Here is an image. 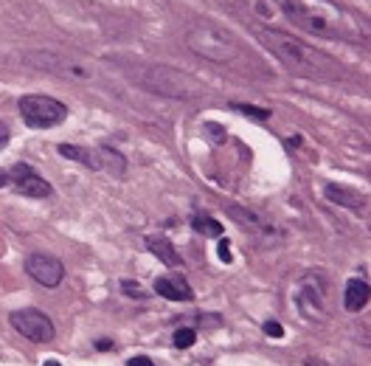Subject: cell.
I'll list each match as a JSON object with an SVG mask.
<instances>
[{"label":"cell","instance_id":"5","mask_svg":"<svg viewBox=\"0 0 371 366\" xmlns=\"http://www.w3.org/2000/svg\"><path fill=\"white\" fill-rule=\"evenodd\" d=\"M141 85L161 93V96H194L197 90V82L189 79L186 74L180 71H172V68H149L144 76H141Z\"/></svg>","mask_w":371,"mask_h":366},{"label":"cell","instance_id":"18","mask_svg":"<svg viewBox=\"0 0 371 366\" xmlns=\"http://www.w3.org/2000/svg\"><path fill=\"white\" fill-rule=\"evenodd\" d=\"M234 110L248 113V116H253V119H259V122H268V119H270V110H264V108H250V104H234Z\"/></svg>","mask_w":371,"mask_h":366},{"label":"cell","instance_id":"24","mask_svg":"<svg viewBox=\"0 0 371 366\" xmlns=\"http://www.w3.org/2000/svg\"><path fill=\"white\" fill-rule=\"evenodd\" d=\"M42 366H62V363H57V360H45Z\"/></svg>","mask_w":371,"mask_h":366},{"label":"cell","instance_id":"4","mask_svg":"<svg viewBox=\"0 0 371 366\" xmlns=\"http://www.w3.org/2000/svg\"><path fill=\"white\" fill-rule=\"evenodd\" d=\"M20 116L28 127L34 130H51L68 119V104H62L54 96H42V93H28L17 101Z\"/></svg>","mask_w":371,"mask_h":366},{"label":"cell","instance_id":"11","mask_svg":"<svg viewBox=\"0 0 371 366\" xmlns=\"http://www.w3.org/2000/svg\"><path fill=\"white\" fill-rule=\"evenodd\" d=\"M368 282L365 279H349L346 282V290H343V307L349 313H360L365 304H368Z\"/></svg>","mask_w":371,"mask_h":366},{"label":"cell","instance_id":"15","mask_svg":"<svg viewBox=\"0 0 371 366\" xmlns=\"http://www.w3.org/2000/svg\"><path fill=\"white\" fill-rule=\"evenodd\" d=\"M191 226H194V231H197V234H202V237H223V223H220V220H214V217L197 215V217L191 220Z\"/></svg>","mask_w":371,"mask_h":366},{"label":"cell","instance_id":"7","mask_svg":"<svg viewBox=\"0 0 371 366\" xmlns=\"http://www.w3.org/2000/svg\"><path fill=\"white\" fill-rule=\"evenodd\" d=\"M12 183H15V192L26 194V197H48L51 194V183L45 178H40L28 164H15L12 169L0 172V189L12 186Z\"/></svg>","mask_w":371,"mask_h":366},{"label":"cell","instance_id":"20","mask_svg":"<svg viewBox=\"0 0 371 366\" xmlns=\"http://www.w3.org/2000/svg\"><path fill=\"white\" fill-rule=\"evenodd\" d=\"M121 288H124V293H130L132 299H146V293H144V288H141V285H135V282H124Z\"/></svg>","mask_w":371,"mask_h":366},{"label":"cell","instance_id":"6","mask_svg":"<svg viewBox=\"0 0 371 366\" xmlns=\"http://www.w3.org/2000/svg\"><path fill=\"white\" fill-rule=\"evenodd\" d=\"M12 327L28 338V341H37V344H48L54 341V324H51V319L45 316V313L34 310V307H23V310H15L12 313Z\"/></svg>","mask_w":371,"mask_h":366},{"label":"cell","instance_id":"17","mask_svg":"<svg viewBox=\"0 0 371 366\" xmlns=\"http://www.w3.org/2000/svg\"><path fill=\"white\" fill-rule=\"evenodd\" d=\"M194 341H197V333H194V330H189V327H183V330H178V333H175V341H172V344H175L178 349H189Z\"/></svg>","mask_w":371,"mask_h":366},{"label":"cell","instance_id":"9","mask_svg":"<svg viewBox=\"0 0 371 366\" xmlns=\"http://www.w3.org/2000/svg\"><path fill=\"white\" fill-rule=\"evenodd\" d=\"M23 63H26V65H34V68H40V71H60V68H68L65 74H74V76H79V79H90V68L76 65V63H71V60H62V57H57V54H48V51H28V54L23 57Z\"/></svg>","mask_w":371,"mask_h":366},{"label":"cell","instance_id":"10","mask_svg":"<svg viewBox=\"0 0 371 366\" xmlns=\"http://www.w3.org/2000/svg\"><path fill=\"white\" fill-rule=\"evenodd\" d=\"M155 293L169 299V301H191L194 299V290L186 285L183 276H161V279H155Z\"/></svg>","mask_w":371,"mask_h":366},{"label":"cell","instance_id":"19","mask_svg":"<svg viewBox=\"0 0 371 366\" xmlns=\"http://www.w3.org/2000/svg\"><path fill=\"white\" fill-rule=\"evenodd\" d=\"M264 333H268L270 338H282L284 335V327L279 324V322H264V327H261Z\"/></svg>","mask_w":371,"mask_h":366},{"label":"cell","instance_id":"23","mask_svg":"<svg viewBox=\"0 0 371 366\" xmlns=\"http://www.w3.org/2000/svg\"><path fill=\"white\" fill-rule=\"evenodd\" d=\"M96 349H101V352H107V349H113V341H107V338H101V341H96Z\"/></svg>","mask_w":371,"mask_h":366},{"label":"cell","instance_id":"14","mask_svg":"<svg viewBox=\"0 0 371 366\" xmlns=\"http://www.w3.org/2000/svg\"><path fill=\"white\" fill-rule=\"evenodd\" d=\"M60 155L65 158L87 167V169H101V161H98V149H85V147H74V144H62L60 147Z\"/></svg>","mask_w":371,"mask_h":366},{"label":"cell","instance_id":"1","mask_svg":"<svg viewBox=\"0 0 371 366\" xmlns=\"http://www.w3.org/2000/svg\"><path fill=\"white\" fill-rule=\"evenodd\" d=\"M279 6L287 15V20H293V26L309 34L329 40L349 34V20L332 0H279Z\"/></svg>","mask_w":371,"mask_h":366},{"label":"cell","instance_id":"21","mask_svg":"<svg viewBox=\"0 0 371 366\" xmlns=\"http://www.w3.org/2000/svg\"><path fill=\"white\" fill-rule=\"evenodd\" d=\"M220 259H223V263H231V242L228 240H220Z\"/></svg>","mask_w":371,"mask_h":366},{"label":"cell","instance_id":"13","mask_svg":"<svg viewBox=\"0 0 371 366\" xmlns=\"http://www.w3.org/2000/svg\"><path fill=\"white\" fill-rule=\"evenodd\" d=\"M146 248L161 259L164 265H169V268H178V265H183V259H180V253L175 251V245L169 242V240H164V237H146Z\"/></svg>","mask_w":371,"mask_h":366},{"label":"cell","instance_id":"2","mask_svg":"<svg viewBox=\"0 0 371 366\" xmlns=\"http://www.w3.org/2000/svg\"><path fill=\"white\" fill-rule=\"evenodd\" d=\"M259 40L268 45L273 54L295 74H304V76H315L327 65V57H321L315 48H309L307 42H301L298 37L287 34V31H279V28H261L259 31Z\"/></svg>","mask_w":371,"mask_h":366},{"label":"cell","instance_id":"3","mask_svg":"<svg viewBox=\"0 0 371 366\" xmlns=\"http://www.w3.org/2000/svg\"><path fill=\"white\" fill-rule=\"evenodd\" d=\"M186 45L197 57H202L208 63H220V65L239 57V42L234 40V34L214 28V26H194L186 34Z\"/></svg>","mask_w":371,"mask_h":366},{"label":"cell","instance_id":"22","mask_svg":"<svg viewBox=\"0 0 371 366\" xmlns=\"http://www.w3.org/2000/svg\"><path fill=\"white\" fill-rule=\"evenodd\" d=\"M127 366H155V363H152L146 355H135V358L127 360Z\"/></svg>","mask_w":371,"mask_h":366},{"label":"cell","instance_id":"8","mask_svg":"<svg viewBox=\"0 0 371 366\" xmlns=\"http://www.w3.org/2000/svg\"><path fill=\"white\" fill-rule=\"evenodd\" d=\"M26 271L42 288H60L62 279H65V265L60 263L57 256H51V253H28Z\"/></svg>","mask_w":371,"mask_h":366},{"label":"cell","instance_id":"12","mask_svg":"<svg viewBox=\"0 0 371 366\" xmlns=\"http://www.w3.org/2000/svg\"><path fill=\"white\" fill-rule=\"evenodd\" d=\"M324 194H327V200H332V203H338V206H346V208H352V212H365V197H360V194L352 192V189L327 183V186H324Z\"/></svg>","mask_w":371,"mask_h":366},{"label":"cell","instance_id":"16","mask_svg":"<svg viewBox=\"0 0 371 366\" xmlns=\"http://www.w3.org/2000/svg\"><path fill=\"white\" fill-rule=\"evenodd\" d=\"M98 161H107V167L116 172V175H124V158L116 152V149H110V147H98Z\"/></svg>","mask_w":371,"mask_h":366}]
</instances>
